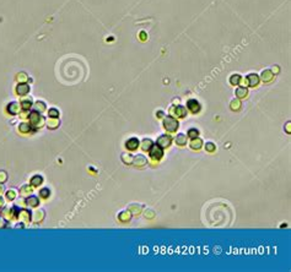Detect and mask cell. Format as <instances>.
<instances>
[{
    "label": "cell",
    "instance_id": "cell-13",
    "mask_svg": "<svg viewBox=\"0 0 291 272\" xmlns=\"http://www.w3.org/2000/svg\"><path fill=\"white\" fill-rule=\"evenodd\" d=\"M176 114H177V116H184V114H186V109L183 108V107H178L177 110H176Z\"/></svg>",
    "mask_w": 291,
    "mask_h": 272
},
{
    "label": "cell",
    "instance_id": "cell-14",
    "mask_svg": "<svg viewBox=\"0 0 291 272\" xmlns=\"http://www.w3.org/2000/svg\"><path fill=\"white\" fill-rule=\"evenodd\" d=\"M151 141L150 140H145L144 141V145H142V150H145V151H147V150H150L151 149Z\"/></svg>",
    "mask_w": 291,
    "mask_h": 272
},
{
    "label": "cell",
    "instance_id": "cell-16",
    "mask_svg": "<svg viewBox=\"0 0 291 272\" xmlns=\"http://www.w3.org/2000/svg\"><path fill=\"white\" fill-rule=\"evenodd\" d=\"M206 150L208 151H210V152H212L214 150H215V146H214V144H206Z\"/></svg>",
    "mask_w": 291,
    "mask_h": 272
},
{
    "label": "cell",
    "instance_id": "cell-8",
    "mask_svg": "<svg viewBox=\"0 0 291 272\" xmlns=\"http://www.w3.org/2000/svg\"><path fill=\"white\" fill-rule=\"evenodd\" d=\"M236 94H237V97H240V98L246 97L247 96V88H245V87L238 88V90L236 91Z\"/></svg>",
    "mask_w": 291,
    "mask_h": 272
},
{
    "label": "cell",
    "instance_id": "cell-4",
    "mask_svg": "<svg viewBox=\"0 0 291 272\" xmlns=\"http://www.w3.org/2000/svg\"><path fill=\"white\" fill-rule=\"evenodd\" d=\"M246 84L247 85H249V86H252V87H254V86H257L258 84H259V77L256 75V74H251V75H248L247 77H246Z\"/></svg>",
    "mask_w": 291,
    "mask_h": 272
},
{
    "label": "cell",
    "instance_id": "cell-3",
    "mask_svg": "<svg viewBox=\"0 0 291 272\" xmlns=\"http://www.w3.org/2000/svg\"><path fill=\"white\" fill-rule=\"evenodd\" d=\"M187 107L192 113H198V112L200 110V105L195 99H189L188 103H187Z\"/></svg>",
    "mask_w": 291,
    "mask_h": 272
},
{
    "label": "cell",
    "instance_id": "cell-17",
    "mask_svg": "<svg viewBox=\"0 0 291 272\" xmlns=\"http://www.w3.org/2000/svg\"><path fill=\"white\" fill-rule=\"evenodd\" d=\"M240 105H241V104H240L238 100H234V102L231 103V107H232V108H235V107H236V108H240Z\"/></svg>",
    "mask_w": 291,
    "mask_h": 272
},
{
    "label": "cell",
    "instance_id": "cell-20",
    "mask_svg": "<svg viewBox=\"0 0 291 272\" xmlns=\"http://www.w3.org/2000/svg\"><path fill=\"white\" fill-rule=\"evenodd\" d=\"M140 37H141V39H145V38H146V34H145L144 32H142V33L140 34Z\"/></svg>",
    "mask_w": 291,
    "mask_h": 272
},
{
    "label": "cell",
    "instance_id": "cell-11",
    "mask_svg": "<svg viewBox=\"0 0 291 272\" xmlns=\"http://www.w3.org/2000/svg\"><path fill=\"white\" fill-rule=\"evenodd\" d=\"M27 91H28V87L26 85H20L17 87V93L19 94H25Z\"/></svg>",
    "mask_w": 291,
    "mask_h": 272
},
{
    "label": "cell",
    "instance_id": "cell-6",
    "mask_svg": "<svg viewBox=\"0 0 291 272\" xmlns=\"http://www.w3.org/2000/svg\"><path fill=\"white\" fill-rule=\"evenodd\" d=\"M273 77H274V75H273V73L270 71V70H265V71H263V74H262V80L264 82H270L273 80Z\"/></svg>",
    "mask_w": 291,
    "mask_h": 272
},
{
    "label": "cell",
    "instance_id": "cell-9",
    "mask_svg": "<svg viewBox=\"0 0 291 272\" xmlns=\"http://www.w3.org/2000/svg\"><path fill=\"white\" fill-rule=\"evenodd\" d=\"M230 82H231V85H238L241 82V76L240 75H232L230 79Z\"/></svg>",
    "mask_w": 291,
    "mask_h": 272
},
{
    "label": "cell",
    "instance_id": "cell-18",
    "mask_svg": "<svg viewBox=\"0 0 291 272\" xmlns=\"http://www.w3.org/2000/svg\"><path fill=\"white\" fill-rule=\"evenodd\" d=\"M17 79H19V81H25L27 77L25 74H20V75H17Z\"/></svg>",
    "mask_w": 291,
    "mask_h": 272
},
{
    "label": "cell",
    "instance_id": "cell-2",
    "mask_svg": "<svg viewBox=\"0 0 291 272\" xmlns=\"http://www.w3.org/2000/svg\"><path fill=\"white\" fill-rule=\"evenodd\" d=\"M150 155H151V158L154 159H161L162 156H163V151L161 147H151L150 149Z\"/></svg>",
    "mask_w": 291,
    "mask_h": 272
},
{
    "label": "cell",
    "instance_id": "cell-7",
    "mask_svg": "<svg viewBox=\"0 0 291 272\" xmlns=\"http://www.w3.org/2000/svg\"><path fill=\"white\" fill-rule=\"evenodd\" d=\"M138 145H139V141L136 140V139H132V140H129L128 142H127V147L129 150H135L136 147H138Z\"/></svg>",
    "mask_w": 291,
    "mask_h": 272
},
{
    "label": "cell",
    "instance_id": "cell-10",
    "mask_svg": "<svg viewBox=\"0 0 291 272\" xmlns=\"http://www.w3.org/2000/svg\"><path fill=\"white\" fill-rule=\"evenodd\" d=\"M176 142H177L178 145H181V146L186 145V142H187L186 136H184V135H178V136H177V139H176Z\"/></svg>",
    "mask_w": 291,
    "mask_h": 272
},
{
    "label": "cell",
    "instance_id": "cell-15",
    "mask_svg": "<svg viewBox=\"0 0 291 272\" xmlns=\"http://www.w3.org/2000/svg\"><path fill=\"white\" fill-rule=\"evenodd\" d=\"M198 130H189V133H188V136L189 137H192V139H197V136H198Z\"/></svg>",
    "mask_w": 291,
    "mask_h": 272
},
{
    "label": "cell",
    "instance_id": "cell-19",
    "mask_svg": "<svg viewBox=\"0 0 291 272\" xmlns=\"http://www.w3.org/2000/svg\"><path fill=\"white\" fill-rule=\"evenodd\" d=\"M28 107H31V102H28V100L23 102V108H28Z\"/></svg>",
    "mask_w": 291,
    "mask_h": 272
},
{
    "label": "cell",
    "instance_id": "cell-1",
    "mask_svg": "<svg viewBox=\"0 0 291 272\" xmlns=\"http://www.w3.org/2000/svg\"><path fill=\"white\" fill-rule=\"evenodd\" d=\"M163 125H165L166 130H168V131L173 133V131H176V129L178 128V121L176 119H173V118L168 116V118H166V119H165Z\"/></svg>",
    "mask_w": 291,
    "mask_h": 272
},
{
    "label": "cell",
    "instance_id": "cell-12",
    "mask_svg": "<svg viewBox=\"0 0 291 272\" xmlns=\"http://www.w3.org/2000/svg\"><path fill=\"white\" fill-rule=\"evenodd\" d=\"M194 150H199L200 149V146H201V140H199V139H197V140H193L192 141V145H191Z\"/></svg>",
    "mask_w": 291,
    "mask_h": 272
},
{
    "label": "cell",
    "instance_id": "cell-5",
    "mask_svg": "<svg viewBox=\"0 0 291 272\" xmlns=\"http://www.w3.org/2000/svg\"><path fill=\"white\" fill-rule=\"evenodd\" d=\"M157 145L160 147H162V149H166V147H168L171 145V137L167 135H163L161 136L158 140H157Z\"/></svg>",
    "mask_w": 291,
    "mask_h": 272
}]
</instances>
